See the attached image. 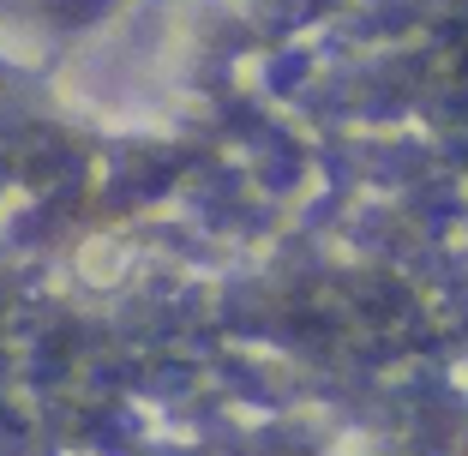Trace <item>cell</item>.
Returning <instances> with one entry per match:
<instances>
[{
  "instance_id": "cell-1",
  "label": "cell",
  "mask_w": 468,
  "mask_h": 456,
  "mask_svg": "<svg viewBox=\"0 0 468 456\" xmlns=\"http://www.w3.org/2000/svg\"><path fill=\"white\" fill-rule=\"evenodd\" d=\"M55 13L72 18V25H84V18H97V13H102V0H55Z\"/></svg>"
}]
</instances>
